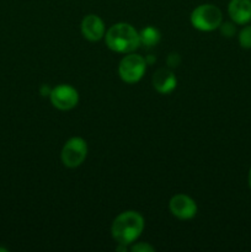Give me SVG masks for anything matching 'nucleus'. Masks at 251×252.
I'll return each mask as SVG.
<instances>
[{
	"instance_id": "nucleus-7",
	"label": "nucleus",
	"mask_w": 251,
	"mask_h": 252,
	"mask_svg": "<svg viewBox=\"0 0 251 252\" xmlns=\"http://www.w3.org/2000/svg\"><path fill=\"white\" fill-rule=\"evenodd\" d=\"M169 209L175 218L180 220H189L197 214V203L194 199L185 193L175 194L169 202Z\"/></svg>"
},
{
	"instance_id": "nucleus-14",
	"label": "nucleus",
	"mask_w": 251,
	"mask_h": 252,
	"mask_svg": "<svg viewBox=\"0 0 251 252\" xmlns=\"http://www.w3.org/2000/svg\"><path fill=\"white\" fill-rule=\"evenodd\" d=\"M181 61H182L181 56H180L177 52H171V53L167 56L166 64L170 69H175V68H177L180 64H181Z\"/></svg>"
},
{
	"instance_id": "nucleus-9",
	"label": "nucleus",
	"mask_w": 251,
	"mask_h": 252,
	"mask_svg": "<svg viewBox=\"0 0 251 252\" xmlns=\"http://www.w3.org/2000/svg\"><path fill=\"white\" fill-rule=\"evenodd\" d=\"M153 88L162 95L171 94L177 86V79L170 68H160L154 73L152 79Z\"/></svg>"
},
{
	"instance_id": "nucleus-1",
	"label": "nucleus",
	"mask_w": 251,
	"mask_h": 252,
	"mask_svg": "<svg viewBox=\"0 0 251 252\" xmlns=\"http://www.w3.org/2000/svg\"><path fill=\"white\" fill-rule=\"evenodd\" d=\"M144 226L145 221L142 214L135 211H126L118 214L112 221L111 235L118 244L132 245L142 235Z\"/></svg>"
},
{
	"instance_id": "nucleus-8",
	"label": "nucleus",
	"mask_w": 251,
	"mask_h": 252,
	"mask_svg": "<svg viewBox=\"0 0 251 252\" xmlns=\"http://www.w3.org/2000/svg\"><path fill=\"white\" fill-rule=\"evenodd\" d=\"M80 29L84 38L90 42H98L105 37L106 33V27L102 19L95 14H89L84 16Z\"/></svg>"
},
{
	"instance_id": "nucleus-18",
	"label": "nucleus",
	"mask_w": 251,
	"mask_h": 252,
	"mask_svg": "<svg viewBox=\"0 0 251 252\" xmlns=\"http://www.w3.org/2000/svg\"><path fill=\"white\" fill-rule=\"evenodd\" d=\"M248 184H249V187H250V189H251V167H250V170H249V174H248Z\"/></svg>"
},
{
	"instance_id": "nucleus-13",
	"label": "nucleus",
	"mask_w": 251,
	"mask_h": 252,
	"mask_svg": "<svg viewBox=\"0 0 251 252\" xmlns=\"http://www.w3.org/2000/svg\"><path fill=\"white\" fill-rule=\"evenodd\" d=\"M218 30L220 31L221 36L225 37V38H231L236 34V24H234L233 21L221 22Z\"/></svg>"
},
{
	"instance_id": "nucleus-11",
	"label": "nucleus",
	"mask_w": 251,
	"mask_h": 252,
	"mask_svg": "<svg viewBox=\"0 0 251 252\" xmlns=\"http://www.w3.org/2000/svg\"><path fill=\"white\" fill-rule=\"evenodd\" d=\"M161 39L160 31L154 26H147L139 31L140 44L145 47H155Z\"/></svg>"
},
{
	"instance_id": "nucleus-2",
	"label": "nucleus",
	"mask_w": 251,
	"mask_h": 252,
	"mask_svg": "<svg viewBox=\"0 0 251 252\" xmlns=\"http://www.w3.org/2000/svg\"><path fill=\"white\" fill-rule=\"evenodd\" d=\"M106 46L116 53H132L140 46L139 32L130 24L118 22L112 25L105 33Z\"/></svg>"
},
{
	"instance_id": "nucleus-15",
	"label": "nucleus",
	"mask_w": 251,
	"mask_h": 252,
	"mask_svg": "<svg viewBox=\"0 0 251 252\" xmlns=\"http://www.w3.org/2000/svg\"><path fill=\"white\" fill-rule=\"evenodd\" d=\"M130 251L132 252H154L155 248L148 243H137L130 246Z\"/></svg>"
},
{
	"instance_id": "nucleus-5",
	"label": "nucleus",
	"mask_w": 251,
	"mask_h": 252,
	"mask_svg": "<svg viewBox=\"0 0 251 252\" xmlns=\"http://www.w3.org/2000/svg\"><path fill=\"white\" fill-rule=\"evenodd\" d=\"M88 143L81 137H71L64 143L61 152V160L68 169L80 166L88 157Z\"/></svg>"
},
{
	"instance_id": "nucleus-3",
	"label": "nucleus",
	"mask_w": 251,
	"mask_h": 252,
	"mask_svg": "<svg viewBox=\"0 0 251 252\" xmlns=\"http://www.w3.org/2000/svg\"><path fill=\"white\" fill-rule=\"evenodd\" d=\"M189 21L198 31L212 32L219 29L223 22V14L217 5L202 4L192 10Z\"/></svg>"
},
{
	"instance_id": "nucleus-16",
	"label": "nucleus",
	"mask_w": 251,
	"mask_h": 252,
	"mask_svg": "<svg viewBox=\"0 0 251 252\" xmlns=\"http://www.w3.org/2000/svg\"><path fill=\"white\" fill-rule=\"evenodd\" d=\"M51 91H52V89L49 88L48 85H42L41 88H39V94H41L43 97H49V95H51Z\"/></svg>"
},
{
	"instance_id": "nucleus-10",
	"label": "nucleus",
	"mask_w": 251,
	"mask_h": 252,
	"mask_svg": "<svg viewBox=\"0 0 251 252\" xmlns=\"http://www.w3.org/2000/svg\"><path fill=\"white\" fill-rule=\"evenodd\" d=\"M228 15L236 25H248L251 21V0H230Z\"/></svg>"
},
{
	"instance_id": "nucleus-17",
	"label": "nucleus",
	"mask_w": 251,
	"mask_h": 252,
	"mask_svg": "<svg viewBox=\"0 0 251 252\" xmlns=\"http://www.w3.org/2000/svg\"><path fill=\"white\" fill-rule=\"evenodd\" d=\"M145 62H147V65H152L157 62V57L153 56V54H149V56L145 57Z\"/></svg>"
},
{
	"instance_id": "nucleus-12",
	"label": "nucleus",
	"mask_w": 251,
	"mask_h": 252,
	"mask_svg": "<svg viewBox=\"0 0 251 252\" xmlns=\"http://www.w3.org/2000/svg\"><path fill=\"white\" fill-rule=\"evenodd\" d=\"M239 44L244 49H251V25H244L238 34Z\"/></svg>"
},
{
	"instance_id": "nucleus-4",
	"label": "nucleus",
	"mask_w": 251,
	"mask_h": 252,
	"mask_svg": "<svg viewBox=\"0 0 251 252\" xmlns=\"http://www.w3.org/2000/svg\"><path fill=\"white\" fill-rule=\"evenodd\" d=\"M147 71L144 57L137 53H127L118 64V75L125 83L135 84L142 80Z\"/></svg>"
},
{
	"instance_id": "nucleus-6",
	"label": "nucleus",
	"mask_w": 251,
	"mask_h": 252,
	"mask_svg": "<svg viewBox=\"0 0 251 252\" xmlns=\"http://www.w3.org/2000/svg\"><path fill=\"white\" fill-rule=\"evenodd\" d=\"M49 100L53 107L61 111H69L79 103V93L69 84H61L52 88Z\"/></svg>"
}]
</instances>
